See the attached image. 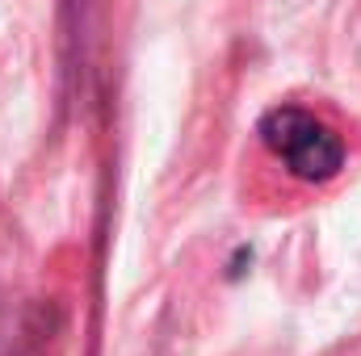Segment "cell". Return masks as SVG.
I'll use <instances>...</instances> for the list:
<instances>
[{"label": "cell", "mask_w": 361, "mask_h": 356, "mask_svg": "<svg viewBox=\"0 0 361 356\" xmlns=\"http://www.w3.org/2000/svg\"><path fill=\"white\" fill-rule=\"evenodd\" d=\"M261 139L273 155L294 172L298 180L324 184L345 168V143L341 134L319 122L315 113L298 109V105H277L261 117Z\"/></svg>", "instance_id": "cell-1"}]
</instances>
